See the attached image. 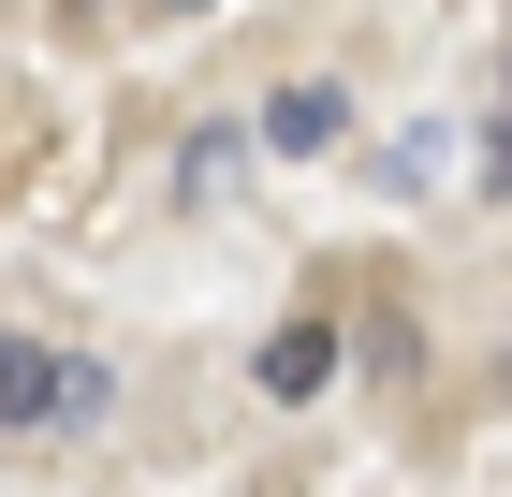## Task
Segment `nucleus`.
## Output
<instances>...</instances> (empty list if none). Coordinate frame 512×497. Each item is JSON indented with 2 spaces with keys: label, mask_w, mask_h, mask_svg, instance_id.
Here are the masks:
<instances>
[{
  "label": "nucleus",
  "mask_w": 512,
  "mask_h": 497,
  "mask_svg": "<svg viewBox=\"0 0 512 497\" xmlns=\"http://www.w3.org/2000/svg\"><path fill=\"white\" fill-rule=\"evenodd\" d=\"M0 410H15V439H74V424H103V366L15 337V351H0Z\"/></svg>",
  "instance_id": "obj_1"
},
{
  "label": "nucleus",
  "mask_w": 512,
  "mask_h": 497,
  "mask_svg": "<svg viewBox=\"0 0 512 497\" xmlns=\"http://www.w3.org/2000/svg\"><path fill=\"white\" fill-rule=\"evenodd\" d=\"M264 147L278 161H337V147H352V88H337V74H293L264 103Z\"/></svg>",
  "instance_id": "obj_2"
},
{
  "label": "nucleus",
  "mask_w": 512,
  "mask_h": 497,
  "mask_svg": "<svg viewBox=\"0 0 512 497\" xmlns=\"http://www.w3.org/2000/svg\"><path fill=\"white\" fill-rule=\"evenodd\" d=\"M161 15H220V0H161Z\"/></svg>",
  "instance_id": "obj_4"
},
{
  "label": "nucleus",
  "mask_w": 512,
  "mask_h": 497,
  "mask_svg": "<svg viewBox=\"0 0 512 497\" xmlns=\"http://www.w3.org/2000/svg\"><path fill=\"white\" fill-rule=\"evenodd\" d=\"M249 381H264L278 410H308V395L337 381V322H278V337H264V366H249Z\"/></svg>",
  "instance_id": "obj_3"
}]
</instances>
